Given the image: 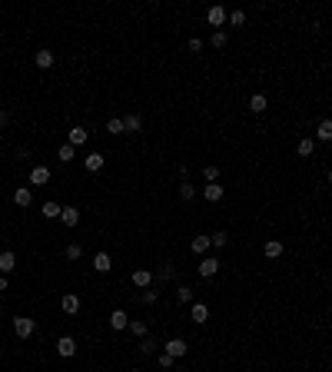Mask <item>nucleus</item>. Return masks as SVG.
I'll list each match as a JSON object with an SVG mask.
<instances>
[{
    "label": "nucleus",
    "instance_id": "nucleus-19",
    "mask_svg": "<svg viewBox=\"0 0 332 372\" xmlns=\"http://www.w3.org/2000/svg\"><path fill=\"white\" fill-rule=\"evenodd\" d=\"M126 329H130V332L136 336V339H146V332H150V329H146V322H143V319H130V326H126Z\"/></svg>",
    "mask_w": 332,
    "mask_h": 372
},
{
    "label": "nucleus",
    "instance_id": "nucleus-30",
    "mask_svg": "<svg viewBox=\"0 0 332 372\" xmlns=\"http://www.w3.org/2000/svg\"><path fill=\"white\" fill-rule=\"evenodd\" d=\"M176 299H180V303H193V289H189V286H180V289H176Z\"/></svg>",
    "mask_w": 332,
    "mask_h": 372
},
{
    "label": "nucleus",
    "instance_id": "nucleus-40",
    "mask_svg": "<svg viewBox=\"0 0 332 372\" xmlns=\"http://www.w3.org/2000/svg\"><path fill=\"white\" fill-rule=\"evenodd\" d=\"M189 50H193V53H196V50H203V40H200V37H193V40H189Z\"/></svg>",
    "mask_w": 332,
    "mask_h": 372
},
{
    "label": "nucleus",
    "instance_id": "nucleus-23",
    "mask_svg": "<svg viewBox=\"0 0 332 372\" xmlns=\"http://www.w3.org/2000/svg\"><path fill=\"white\" fill-rule=\"evenodd\" d=\"M266 107H269V103H266V96L263 93H252V100H249V110H252V113H263Z\"/></svg>",
    "mask_w": 332,
    "mask_h": 372
},
{
    "label": "nucleus",
    "instance_id": "nucleus-38",
    "mask_svg": "<svg viewBox=\"0 0 332 372\" xmlns=\"http://www.w3.org/2000/svg\"><path fill=\"white\" fill-rule=\"evenodd\" d=\"M143 303H146V306L157 303V289H143Z\"/></svg>",
    "mask_w": 332,
    "mask_h": 372
},
{
    "label": "nucleus",
    "instance_id": "nucleus-35",
    "mask_svg": "<svg viewBox=\"0 0 332 372\" xmlns=\"http://www.w3.org/2000/svg\"><path fill=\"white\" fill-rule=\"evenodd\" d=\"M70 160H73V146L63 143V146H60V163H70Z\"/></svg>",
    "mask_w": 332,
    "mask_h": 372
},
{
    "label": "nucleus",
    "instance_id": "nucleus-13",
    "mask_svg": "<svg viewBox=\"0 0 332 372\" xmlns=\"http://www.w3.org/2000/svg\"><path fill=\"white\" fill-rule=\"evenodd\" d=\"M33 63H37L40 70H50L53 67V53L50 50H37V53H33Z\"/></svg>",
    "mask_w": 332,
    "mask_h": 372
},
{
    "label": "nucleus",
    "instance_id": "nucleus-1",
    "mask_svg": "<svg viewBox=\"0 0 332 372\" xmlns=\"http://www.w3.org/2000/svg\"><path fill=\"white\" fill-rule=\"evenodd\" d=\"M33 329H37V322H33V319H27V316H17V319H13V332H17L20 339H30V336H33Z\"/></svg>",
    "mask_w": 332,
    "mask_h": 372
},
{
    "label": "nucleus",
    "instance_id": "nucleus-2",
    "mask_svg": "<svg viewBox=\"0 0 332 372\" xmlns=\"http://www.w3.org/2000/svg\"><path fill=\"white\" fill-rule=\"evenodd\" d=\"M56 353H60L63 359L76 356V339H73V336H60V339H56Z\"/></svg>",
    "mask_w": 332,
    "mask_h": 372
},
{
    "label": "nucleus",
    "instance_id": "nucleus-29",
    "mask_svg": "<svg viewBox=\"0 0 332 372\" xmlns=\"http://www.w3.org/2000/svg\"><path fill=\"white\" fill-rule=\"evenodd\" d=\"M180 196H183V200H193V196H196V186L183 180V183H180Z\"/></svg>",
    "mask_w": 332,
    "mask_h": 372
},
{
    "label": "nucleus",
    "instance_id": "nucleus-4",
    "mask_svg": "<svg viewBox=\"0 0 332 372\" xmlns=\"http://www.w3.org/2000/svg\"><path fill=\"white\" fill-rule=\"evenodd\" d=\"M126 326H130V316H126L123 309H113L110 312V329H113V332H123Z\"/></svg>",
    "mask_w": 332,
    "mask_h": 372
},
{
    "label": "nucleus",
    "instance_id": "nucleus-10",
    "mask_svg": "<svg viewBox=\"0 0 332 372\" xmlns=\"http://www.w3.org/2000/svg\"><path fill=\"white\" fill-rule=\"evenodd\" d=\"M93 269H96V272H110V269H113L110 252H96V256H93Z\"/></svg>",
    "mask_w": 332,
    "mask_h": 372
},
{
    "label": "nucleus",
    "instance_id": "nucleus-18",
    "mask_svg": "<svg viewBox=\"0 0 332 372\" xmlns=\"http://www.w3.org/2000/svg\"><path fill=\"white\" fill-rule=\"evenodd\" d=\"M103 163H107V160H103V153H90V156H87V170L90 173H100Z\"/></svg>",
    "mask_w": 332,
    "mask_h": 372
},
{
    "label": "nucleus",
    "instance_id": "nucleus-11",
    "mask_svg": "<svg viewBox=\"0 0 332 372\" xmlns=\"http://www.w3.org/2000/svg\"><path fill=\"white\" fill-rule=\"evenodd\" d=\"M206 20H209L213 27H223L229 17H226V10H223V7H209V10H206Z\"/></svg>",
    "mask_w": 332,
    "mask_h": 372
},
{
    "label": "nucleus",
    "instance_id": "nucleus-28",
    "mask_svg": "<svg viewBox=\"0 0 332 372\" xmlns=\"http://www.w3.org/2000/svg\"><path fill=\"white\" fill-rule=\"evenodd\" d=\"M209 44H213L216 50H220V47H226V44H229V37H226V30H216V33H213V40H209Z\"/></svg>",
    "mask_w": 332,
    "mask_h": 372
},
{
    "label": "nucleus",
    "instance_id": "nucleus-32",
    "mask_svg": "<svg viewBox=\"0 0 332 372\" xmlns=\"http://www.w3.org/2000/svg\"><path fill=\"white\" fill-rule=\"evenodd\" d=\"M209 240H213V246H216V249H223L226 243H229V236H226L223 229H220V233H213V236H209Z\"/></svg>",
    "mask_w": 332,
    "mask_h": 372
},
{
    "label": "nucleus",
    "instance_id": "nucleus-36",
    "mask_svg": "<svg viewBox=\"0 0 332 372\" xmlns=\"http://www.w3.org/2000/svg\"><path fill=\"white\" fill-rule=\"evenodd\" d=\"M153 279H173V266H160V269L153 272Z\"/></svg>",
    "mask_w": 332,
    "mask_h": 372
},
{
    "label": "nucleus",
    "instance_id": "nucleus-37",
    "mask_svg": "<svg viewBox=\"0 0 332 372\" xmlns=\"http://www.w3.org/2000/svg\"><path fill=\"white\" fill-rule=\"evenodd\" d=\"M229 24H232V27H243V24H246V13H243V10H232V13H229Z\"/></svg>",
    "mask_w": 332,
    "mask_h": 372
},
{
    "label": "nucleus",
    "instance_id": "nucleus-14",
    "mask_svg": "<svg viewBox=\"0 0 332 372\" xmlns=\"http://www.w3.org/2000/svg\"><path fill=\"white\" fill-rule=\"evenodd\" d=\"M67 143H70V146H80V143H87V130H83V126H73V130L67 133Z\"/></svg>",
    "mask_w": 332,
    "mask_h": 372
},
{
    "label": "nucleus",
    "instance_id": "nucleus-22",
    "mask_svg": "<svg viewBox=\"0 0 332 372\" xmlns=\"http://www.w3.org/2000/svg\"><path fill=\"white\" fill-rule=\"evenodd\" d=\"M203 196H206L209 203H220V200H223V186H220V183H209L206 189H203Z\"/></svg>",
    "mask_w": 332,
    "mask_h": 372
},
{
    "label": "nucleus",
    "instance_id": "nucleus-9",
    "mask_svg": "<svg viewBox=\"0 0 332 372\" xmlns=\"http://www.w3.org/2000/svg\"><path fill=\"white\" fill-rule=\"evenodd\" d=\"M130 279H133V286H136V289H150V283H153V272H150V269H136Z\"/></svg>",
    "mask_w": 332,
    "mask_h": 372
},
{
    "label": "nucleus",
    "instance_id": "nucleus-8",
    "mask_svg": "<svg viewBox=\"0 0 332 372\" xmlns=\"http://www.w3.org/2000/svg\"><path fill=\"white\" fill-rule=\"evenodd\" d=\"M60 223L63 226H76V223H80V209L76 206H63L60 209Z\"/></svg>",
    "mask_w": 332,
    "mask_h": 372
},
{
    "label": "nucleus",
    "instance_id": "nucleus-16",
    "mask_svg": "<svg viewBox=\"0 0 332 372\" xmlns=\"http://www.w3.org/2000/svg\"><path fill=\"white\" fill-rule=\"evenodd\" d=\"M13 203H17V206H30V203H33V193H30V186H20L17 193H13Z\"/></svg>",
    "mask_w": 332,
    "mask_h": 372
},
{
    "label": "nucleus",
    "instance_id": "nucleus-43",
    "mask_svg": "<svg viewBox=\"0 0 332 372\" xmlns=\"http://www.w3.org/2000/svg\"><path fill=\"white\" fill-rule=\"evenodd\" d=\"M329 183H332V170H329Z\"/></svg>",
    "mask_w": 332,
    "mask_h": 372
},
{
    "label": "nucleus",
    "instance_id": "nucleus-7",
    "mask_svg": "<svg viewBox=\"0 0 332 372\" xmlns=\"http://www.w3.org/2000/svg\"><path fill=\"white\" fill-rule=\"evenodd\" d=\"M30 183L33 186H47L50 183V170H47V166H33L30 170Z\"/></svg>",
    "mask_w": 332,
    "mask_h": 372
},
{
    "label": "nucleus",
    "instance_id": "nucleus-42",
    "mask_svg": "<svg viewBox=\"0 0 332 372\" xmlns=\"http://www.w3.org/2000/svg\"><path fill=\"white\" fill-rule=\"evenodd\" d=\"M0 292H7V276H0Z\"/></svg>",
    "mask_w": 332,
    "mask_h": 372
},
{
    "label": "nucleus",
    "instance_id": "nucleus-39",
    "mask_svg": "<svg viewBox=\"0 0 332 372\" xmlns=\"http://www.w3.org/2000/svg\"><path fill=\"white\" fill-rule=\"evenodd\" d=\"M173 362H176V359H173V356H166V353H163V356H160V366H163V369H173Z\"/></svg>",
    "mask_w": 332,
    "mask_h": 372
},
{
    "label": "nucleus",
    "instance_id": "nucleus-41",
    "mask_svg": "<svg viewBox=\"0 0 332 372\" xmlns=\"http://www.w3.org/2000/svg\"><path fill=\"white\" fill-rule=\"evenodd\" d=\"M7 120H10V116H7V110H0V126H7Z\"/></svg>",
    "mask_w": 332,
    "mask_h": 372
},
{
    "label": "nucleus",
    "instance_id": "nucleus-31",
    "mask_svg": "<svg viewBox=\"0 0 332 372\" xmlns=\"http://www.w3.org/2000/svg\"><path fill=\"white\" fill-rule=\"evenodd\" d=\"M107 133H126V126H123V120H120V116H113V120L107 123Z\"/></svg>",
    "mask_w": 332,
    "mask_h": 372
},
{
    "label": "nucleus",
    "instance_id": "nucleus-33",
    "mask_svg": "<svg viewBox=\"0 0 332 372\" xmlns=\"http://www.w3.org/2000/svg\"><path fill=\"white\" fill-rule=\"evenodd\" d=\"M140 353H146V356H150V353H157V342H153L150 336H146V339H140Z\"/></svg>",
    "mask_w": 332,
    "mask_h": 372
},
{
    "label": "nucleus",
    "instance_id": "nucleus-15",
    "mask_svg": "<svg viewBox=\"0 0 332 372\" xmlns=\"http://www.w3.org/2000/svg\"><path fill=\"white\" fill-rule=\"evenodd\" d=\"M316 140H322V143H332V120H322L316 126Z\"/></svg>",
    "mask_w": 332,
    "mask_h": 372
},
{
    "label": "nucleus",
    "instance_id": "nucleus-20",
    "mask_svg": "<svg viewBox=\"0 0 332 372\" xmlns=\"http://www.w3.org/2000/svg\"><path fill=\"white\" fill-rule=\"evenodd\" d=\"M282 249H286V246H282L279 240H269V243H266V246H263V252H266V256H269V259H279V256H282Z\"/></svg>",
    "mask_w": 332,
    "mask_h": 372
},
{
    "label": "nucleus",
    "instance_id": "nucleus-34",
    "mask_svg": "<svg viewBox=\"0 0 332 372\" xmlns=\"http://www.w3.org/2000/svg\"><path fill=\"white\" fill-rule=\"evenodd\" d=\"M83 256V246H80V243H70V246H67V259H80Z\"/></svg>",
    "mask_w": 332,
    "mask_h": 372
},
{
    "label": "nucleus",
    "instance_id": "nucleus-27",
    "mask_svg": "<svg viewBox=\"0 0 332 372\" xmlns=\"http://www.w3.org/2000/svg\"><path fill=\"white\" fill-rule=\"evenodd\" d=\"M203 177H206V183H220V170H216L213 163H209V166H203Z\"/></svg>",
    "mask_w": 332,
    "mask_h": 372
},
{
    "label": "nucleus",
    "instance_id": "nucleus-25",
    "mask_svg": "<svg viewBox=\"0 0 332 372\" xmlns=\"http://www.w3.org/2000/svg\"><path fill=\"white\" fill-rule=\"evenodd\" d=\"M313 150H316V140H299V156H313Z\"/></svg>",
    "mask_w": 332,
    "mask_h": 372
},
{
    "label": "nucleus",
    "instance_id": "nucleus-5",
    "mask_svg": "<svg viewBox=\"0 0 332 372\" xmlns=\"http://www.w3.org/2000/svg\"><path fill=\"white\" fill-rule=\"evenodd\" d=\"M60 309L67 312V316L80 312V296H76V292H67V296H60Z\"/></svg>",
    "mask_w": 332,
    "mask_h": 372
},
{
    "label": "nucleus",
    "instance_id": "nucleus-17",
    "mask_svg": "<svg viewBox=\"0 0 332 372\" xmlns=\"http://www.w3.org/2000/svg\"><path fill=\"white\" fill-rule=\"evenodd\" d=\"M206 319H209V306L206 303H193V322H200V326H203Z\"/></svg>",
    "mask_w": 332,
    "mask_h": 372
},
{
    "label": "nucleus",
    "instance_id": "nucleus-6",
    "mask_svg": "<svg viewBox=\"0 0 332 372\" xmlns=\"http://www.w3.org/2000/svg\"><path fill=\"white\" fill-rule=\"evenodd\" d=\"M186 353H189L186 339H169V342H166V356H173V359H183Z\"/></svg>",
    "mask_w": 332,
    "mask_h": 372
},
{
    "label": "nucleus",
    "instance_id": "nucleus-24",
    "mask_svg": "<svg viewBox=\"0 0 332 372\" xmlns=\"http://www.w3.org/2000/svg\"><path fill=\"white\" fill-rule=\"evenodd\" d=\"M123 126H126V133H136V130H140V113L123 116Z\"/></svg>",
    "mask_w": 332,
    "mask_h": 372
},
{
    "label": "nucleus",
    "instance_id": "nucleus-26",
    "mask_svg": "<svg viewBox=\"0 0 332 372\" xmlns=\"http://www.w3.org/2000/svg\"><path fill=\"white\" fill-rule=\"evenodd\" d=\"M60 209L63 206H56V203H44V216L47 220H60Z\"/></svg>",
    "mask_w": 332,
    "mask_h": 372
},
{
    "label": "nucleus",
    "instance_id": "nucleus-44",
    "mask_svg": "<svg viewBox=\"0 0 332 372\" xmlns=\"http://www.w3.org/2000/svg\"><path fill=\"white\" fill-rule=\"evenodd\" d=\"M133 372H143V369H133Z\"/></svg>",
    "mask_w": 332,
    "mask_h": 372
},
{
    "label": "nucleus",
    "instance_id": "nucleus-21",
    "mask_svg": "<svg viewBox=\"0 0 332 372\" xmlns=\"http://www.w3.org/2000/svg\"><path fill=\"white\" fill-rule=\"evenodd\" d=\"M209 246H213V240H209V236H193V252H196V256H203Z\"/></svg>",
    "mask_w": 332,
    "mask_h": 372
},
{
    "label": "nucleus",
    "instance_id": "nucleus-3",
    "mask_svg": "<svg viewBox=\"0 0 332 372\" xmlns=\"http://www.w3.org/2000/svg\"><path fill=\"white\" fill-rule=\"evenodd\" d=\"M216 272H220V259L203 256V263H200V276H203V279H213Z\"/></svg>",
    "mask_w": 332,
    "mask_h": 372
},
{
    "label": "nucleus",
    "instance_id": "nucleus-12",
    "mask_svg": "<svg viewBox=\"0 0 332 372\" xmlns=\"http://www.w3.org/2000/svg\"><path fill=\"white\" fill-rule=\"evenodd\" d=\"M13 266H17V256H13L10 249H4L0 252V272L7 276V272H13Z\"/></svg>",
    "mask_w": 332,
    "mask_h": 372
}]
</instances>
